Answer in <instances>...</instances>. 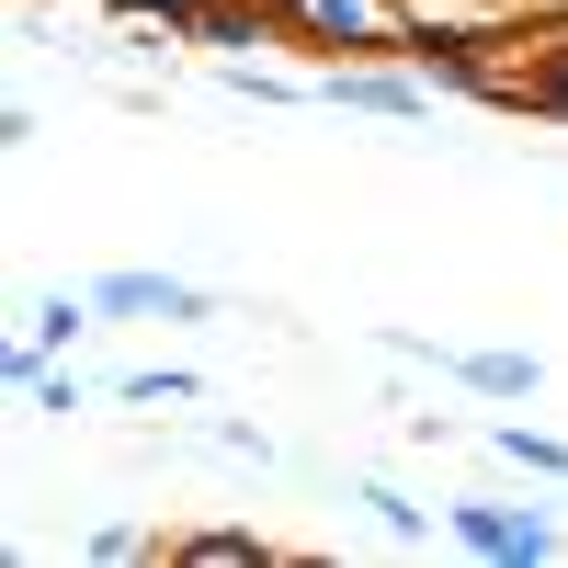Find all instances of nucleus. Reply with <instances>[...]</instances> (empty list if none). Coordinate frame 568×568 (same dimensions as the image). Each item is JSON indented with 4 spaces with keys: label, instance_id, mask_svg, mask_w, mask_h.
Returning a JSON list of instances; mask_svg holds the SVG:
<instances>
[{
    "label": "nucleus",
    "instance_id": "obj_1",
    "mask_svg": "<svg viewBox=\"0 0 568 568\" xmlns=\"http://www.w3.org/2000/svg\"><path fill=\"white\" fill-rule=\"evenodd\" d=\"M91 296L114 318H205V284H182V273H103Z\"/></svg>",
    "mask_w": 568,
    "mask_h": 568
},
{
    "label": "nucleus",
    "instance_id": "obj_2",
    "mask_svg": "<svg viewBox=\"0 0 568 568\" xmlns=\"http://www.w3.org/2000/svg\"><path fill=\"white\" fill-rule=\"evenodd\" d=\"M284 12H296L318 45H398V23L375 12V0H284Z\"/></svg>",
    "mask_w": 568,
    "mask_h": 568
},
{
    "label": "nucleus",
    "instance_id": "obj_3",
    "mask_svg": "<svg viewBox=\"0 0 568 568\" xmlns=\"http://www.w3.org/2000/svg\"><path fill=\"white\" fill-rule=\"evenodd\" d=\"M455 535L478 546V557H546V546H557L535 511H455Z\"/></svg>",
    "mask_w": 568,
    "mask_h": 568
},
{
    "label": "nucleus",
    "instance_id": "obj_4",
    "mask_svg": "<svg viewBox=\"0 0 568 568\" xmlns=\"http://www.w3.org/2000/svg\"><path fill=\"white\" fill-rule=\"evenodd\" d=\"M329 103H353V114H420V80H375V69H342V80H329Z\"/></svg>",
    "mask_w": 568,
    "mask_h": 568
},
{
    "label": "nucleus",
    "instance_id": "obj_5",
    "mask_svg": "<svg viewBox=\"0 0 568 568\" xmlns=\"http://www.w3.org/2000/svg\"><path fill=\"white\" fill-rule=\"evenodd\" d=\"M455 375H466V387H489V398H524V387H535V364H524V353H466Z\"/></svg>",
    "mask_w": 568,
    "mask_h": 568
},
{
    "label": "nucleus",
    "instance_id": "obj_6",
    "mask_svg": "<svg viewBox=\"0 0 568 568\" xmlns=\"http://www.w3.org/2000/svg\"><path fill=\"white\" fill-rule=\"evenodd\" d=\"M91 307H103V296H45V307H34V353H69Z\"/></svg>",
    "mask_w": 568,
    "mask_h": 568
},
{
    "label": "nucleus",
    "instance_id": "obj_7",
    "mask_svg": "<svg viewBox=\"0 0 568 568\" xmlns=\"http://www.w3.org/2000/svg\"><path fill=\"white\" fill-rule=\"evenodd\" d=\"M511 466H535V478H557V466H568V444H546V433H524V420H500V433H489Z\"/></svg>",
    "mask_w": 568,
    "mask_h": 568
},
{
    "label": "nucleus",
    "instance_id": "obj_8",
    "mask_svg": "<svg viewBox=\"0 0 568 568\" xmlns=\"http://www.w3.org/2000/svg\"><path fill=\"white\" fill-rule=\"evenodd\" d=\"M182 557H194V568H262V546H251V535H194Z\"/></svg>",
    "mask_w": 568,
    "mask_h": 568
},
{
    "label": "nucleus",
    "instance_id": "obj_9",
    "mask_svg": "<svg viewBox=\"0 0 568 568\" xmlns=\"http://www.w3.org/2000/svg\"><path fill=\"white\" fill-rule=\"evenodd\" d=\"M364 511H375L387 535H420V500H398V489H364Z\"/></svg>",
    "mask_w": 568,
    "mask_h": 568
},
{
    "label": "nucleus",
    "instance_id": "obj_10",
    "mask_svg": "<svg viewBox=\"0 0 568 568\" xmlns=\"http://www.w3.org/2000/svg\"><path fill=\"white\" fill-rule=\"evenodd\" d=\"M535 91H546V103H557V114H568V34H557V45H546V80H535Z\"/></svg>",
    "mask_w": 568,
    "mask_h": 568
},
{
    "label": "nucleus",
    "instance_id": "obj_11",
    "mask_svg": "<svg viewBox=\"0 0 568 568\" xmlns=\"http://www.w3.org/2000/svg\"><path fill=\"white\" fill-rule=\"evenodd\" d=\"M125 12H160V23H194V12H216V0H125Z\"/></svg>",
    "mask_w": 568,
    "mask_h": 568
}]
</instances>
